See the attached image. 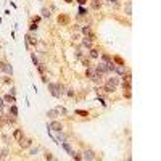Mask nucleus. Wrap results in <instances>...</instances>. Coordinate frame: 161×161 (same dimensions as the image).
Returning a JSON list of instances; mask_svg holds the SVG:
<instances>
[{"label": "nucleus", "instance_id": "c9c22d12", "mask_svg": "<svg viewBox=\"0 0 161 161\" xmlns=\"http://www.w3.org/2000/svg\"><path fill=\"white\" fill-rule=\"evenodd\" d=\"M77 2H79V3H80V5H84V3H86V2H87V0H77Z\"/></svg>", "mask_w": 161, "mask_h": 161}, {"label": "nucleus", "instance_id": "2f4dec72", "mask_svg": "<svg viewBox=\"0 0 161 161\" xmlns=\"http://www.w3.org/2000/svg\"><path fill=\"white\" fill-rule=\"evenodd\" d=\"M124 97H126V98H130V90H124Z\"/></svg>", "mask_w": 161, "mask_h": 161}, {"label": "nucleus", "instance_id": "f8f14e48", "mask_svg": "<svg viewBox=\"0 0 161 161\" xmlns=\"http://www.w3.org/2000/svg\"><path fill=\"white\" fill-rule=\"evenodd\" d=\"M90 6H92V8H93V10H98V8L102 6V2H100V0H93Z\"/></svg>", "mask_w": 161, "mask_h": 161}, {"label": "nucleus", "instance_id": "dca6fc26", "mask_svg": "<svg viewBox=\"0 0 161 161\" xmlns=\"http://www.w3.org/2000/svg\"><path fill=\"white\" fill-rule=\"evenodd\" d=\"M5 123L6 124H13V123H15V116H13V114H11V116H10V114L5 116Z\"/></svg>", "mask_w": 161, "mask_h": 161}, {"label": "nucleus", "instance_id": "5701e85b", "mask_svg": "<svg viewBox=\"0 0 161 161\" xmlns=\"http://www.w3.org/2000/svg\"><path fill=\"white\" fill-rule=\"evenodd\" d=\"M90 56H92V58H98V50L92 48V50H90Z\"/></svg>", "mask_w": 161, "mask_h": 161}, {"label": "nucleus", "instance_id": "1a4fd4ad", "mask_svg": "<svg viewBox=\"0 0 161 161\" xmlns=\"http://www.w3.org/2000/svg\"><path fill=\"white\" fill-rule=\"evenodd\" d=\"M58 23H60V24H68V23H69V18H68V16H61V15H60L58 16Z\"/></svg>", "mask_w": 161, "mask_h": 161}, {"label": "nucleus", "instance_id": "ea45409f", "mask_svg": "<svg viewBox=\"0 0 161 161\" xmlns=\"http://www.w3.org/2000/svg\"><path fill=\"white\" fill-rule=\"evenodd\" d=\"M0 160H2V155H0Z\"/></svg>", "mask_w": 161, "mask_h": 161}, {"label": "nucleus", "instance_id": "39448f33", "mask_svg": "<svg viewBox=\"0 0 161 161\" xmlns=\"http://www.w3.org/2000/svg\"><path fill=\"white\" fill-rule=\"evenodd\" d=\"M18 142H19V145H21L23 148H27V147H31V143H32L31 139H24V137H21Z\"/></svg>", "mask_w": 161, "mask_h": 161}, {"label": "nucleus", "instance_id": "4468645a", "mask_svg": "<svg viewBox=\"0 0 161 161\" xmlns=\"http://www.w3.org/2000/svg\"><path fill=\"white\" fill-rule=\"evenodd\" d=\"M37 69H39V73H40V74H45V71H47V68H45V64L39 63V64H37Z\"/></svg>", "mask_w": 161, "mask_h": 161}, {"label": "nucleus", "instance_id": "4c0bfd02", "mask_svg": "<svg viewBox=\"0 0 161 161\" xmlns=\"http://www.w3.org/2000/svg\"><path fill=\"white\" fill-rule=\"evenodd\" d=\"M64 2H68V3H71V2H73V0H64Z\"/></svg>", "mask_w": 161, "mask_h": 161}, {"label": "nucleus", "instance_id": "a211bd4d", "mask_svg": "<svg viewBox=\"0 0 161 161\" xmlns=\"http://www.w3.org/2000/svg\"><path fill=\"white\" fill-rule=\"evenodd\" d=\"M63 148L66 151H68V153H69V155H73V153H74V151L71 150V147H69V143H66V142H63Z\"/></svg>", "mask_w": 161, "mask_h": 161}, {"label": "nucleus", "instance_id": "cd10ccee", "mask_svg": "<svg viewBox=\"0 0 161 161\" xmlns=\"http://www.w3.org/2000/svg\"><path fill=\"white\" fill-rule=\"evenodd\" d=\"M113 61H116V63H118V64H124L123 58H119V56H114V58H113Z\"/></svg>", "mask_w": 161, "mask_h": 161}, {"label": "nucleus", "instance_id": "6ab92c4d", "mask_svg": "<svg viewBox=\"0 0 161 161\" xmlns=\"http://www.w3.org/2000/svg\"><path fill=\"white\" fill-rule=\"evenodd\" d=\"M3 100H5V102H8V103H15V97L8 93V95H5V98H3Z\"/></svg>", "mask_w": 161, "mask_h": 161}, {"label": "nucleus", "instance_id": "9b49d317", "mask_svg": "<svg viewBox=\"0 0 161 161\" xmlns=\"http://www.w3.org/2000/svg\"><path fill=\"white\" fill-rule=\"evenodd\" d=\"M102 60H103V63H105V64H110V63L113 61V58H111V56H110V55H105V53L102 55Z\"/></svg>", "mask_w": 161, "mask_h": 161}, {"label": "nucleus", "instance_id": "9d476101", "mask_svg": "<svg viewBox=\"0 0 161 161\" xmlns=\"http://www.w3.org/2000/svg\"><path fill=\"white\" fill-rule=\"evenodd\" d=\"M13 137H15L16 140H19L23 137V130L21 129H15V132H13Z\"/></svg>", "mask_w": 161, "mask_h": 161}, {"label": "nucleus", "instance_id": "b1692460", "mask_svg": "<svg viewBox=\"0 0 161 161\" xmlns=\"http://www.w3.org/2000/svg\"><path fill=\"white\" fill-rule=\"evenodd\" d=\"M80 60H82V64H84L86 68H87V66H90V60H89V58H82V56H80Z\"/></svg>", "mask_w": 161, "mask_h": 161}, {"label": "nucleus", "instance_id": "f03ea898", "mask_svg": "<svg viewBox=\"0 0 161 161\" xmlns=\"http://www.w3.org/2000/svg\"><path fill=\"white\" fill-rule=\"evenodd\" d=\"M95 71H97V73H100L102 76H105V74H108V73H110V71H108V66H106L105 63H100V64H97Z\"/></svg>", "mask_w": 161, "mask_h": 161}, {"label": "nucleus", "instance_id": "e433bc0d", "mask_svg": "<svg viewBox=\"0 0 161 161\" xmlns=\"http://www.w3.org/2000/svg\"><path fill=\"white\" fill-rule=\"evenodd\" d=\"M3 106V98H0V108Z\"/></svg>", "mask_w": 161, "mask_h": 161}, {"label": "nucleus", "instance_id": "7ed1b4c3", "mask_svg": "<svg viewBox=\"0 0 161 161\" xmlns=\"http://www.w3.org/2000/svg\"><path fill=\"white\" fill-rule=\"evenodd\" d=\"M48 129H50V130H55V132H61V130H63V126H61V123H58V121H53V123H50Z\"/></svg>", "mask_w": 161, "mask_h": 161}, {"label": "nucleus", "instance_id": "f704fd0d", "mask_svg": "<svg viewBox=\"0 0 161 161\" xmlns=\"http://www.w3.org/2000/svg\"><path fill=\"white\" fill-rule=\"evenodd\" d=\"M45 158H47V160H53V155H52V153H47Z\"/></svg>", "mask_w": 161, "mask_h": 161}, {"label": "nucleus", "instance_id": "4be33fe9", "mask_svg": "<svg viewBox=\"0 0 161 161\" xmlns=\"http://www.w3.org/2000/svg\"><path fill=\"white\" fill-rule=\"evenodd\" d=\"M10 113L13 114V116H18V108H16L15 105H11L10 106Z\"/></svg>", "mask_w": 161, "mask_h": 161}, {"label": "nucleus", "instance_id": "0eeeda50", "mask_svg": "<svg viewBox=\"0 0 161 161\" xmlns=\"http://www.w3.org/2000/svg\"><path fill=\"white\" fill-rule=\"evenodd\" d=\"M86 74H87V77H90V79H93V77H95V69H93L92 66H87V71H86Z\"/></svg>", "mask_w": 161, "mask_h": 161}, {"label": "nucleus", "instance_id": "a878e982", "mask_svg": "<svg viewBox=\"0 0 161 161\" xmlns=\"http://www.w3.org/2000/svg\"><path fill=\"white\" fill-rule=\"evenodd\" d=\"M76 113H77V114H80V116H89V113L84 111V110H76Z\"/></svg>", "mask_w": 161, "mask_h": 161}, {"label": "nucleus", "instance_id": "6e6552de", "mask_svg": "<svg viewBox=\"0 0 161 161\" xmlns=\"http://www.w3.org/2000/svg\"><path fill=\"white\" fill-rule=\"evenodd\" d=\"M106 84H110V86H113V87H116L119 84V79H118V77H110V79L106 80Z\"/></svg>", "mask_w": 161, "mask_h": 161}, {"label": "nucleus", "instance_id": "423d86ee", "mask_svg": "<svg viewBox=\"0 0 161 161\" xmlns=\"http://www.w3.org/2000/svg\"><path fill=\"white\" fill-rule=\"evenodd\" d=\"M82 160H95V153H93L92 150H86V151H84Z\"/></svg>", "mask_w": 161, "mask_h": 161}, {"label": "nucleus", "instance_id": "393cba45", "mask_svg": "<svg viewBox=\"0 0 161 161\" xmlns=\"http://www.w3.org/2000/svg\"><path fill=\"white\" fill-rule=\"evenodd\" d=\"M42 15H43V18H50V10L43 8V10H42Z\"/></svg>", "mask_w": 161, "mask_h": 161}, {"label": "nucleus", "instance_id": "58836bf2", "mask_svg": "<svg viewBox=\"0 0 161 161\" xmlns=\"http://www.w3.org/2000/svg\"><path fill=\"white\" fill-rule=\"evenodd\" d=\"M110 2H116V0H110Z\"/></svg>", "mask_w": 161, "mask_h": 161}, {"label": "nucleus", "instance_id": "c756f323", "mask_svg": "<svg viewBox=\"0 0 161 161\" xmlns=\"http://www.w3.org/2000/svg\"><path fill=\"white\" fill-rule=\"evenodd\" d=\"M71 156H73L74 160H77V161H79V160H82V155H79V153H73Z\"/></svg>", "mask_w": 161, "mask_h": 161}, {"label": "nucleus", "instance_id": "412c9836", "mask_svg": "<svg viewBox=\"0 0 161 161\" xmlns=\"http://www.w3.org/2000/svg\"><path fill=\"white\" fill-rule=\"evenodd\" d=\"M82 32H84V34H86V36H89V37H90V36H92V31H90V27H89V26L82 27Z\"/></svg>", "mask_w": 161, "mask_h": 161}, {"label": "nucleus", "instance_id": "7c9ffc66", "mask_svg": "<svg viewBox=\"0 0 161 161\" xmlns=\"http://www.w3.org/2000/svg\"><path fill=\"white\" fill-rule=\"evenodd\" d=\"M29 27H31V31H34V29H37V23H36V21H32L31 24H29Z\"/></svg>", "mask_w": 161, "mask_h": 161}, {"label": "nucleus", "instance_id": "72a5a7b5", "mask_svg": "<svg viewBox=\"0 0 161 161\" xmlns=\"http://www.w3.org/2000/svg\"><path fill=\"white\" fill-rule=\"evenodd\" d=\"M5 124V116H0V126H3Z\"/></svg>", "mask_w": 161, "mask_h": 161}, {"label": "nucleus", "instance_id": "ddd939ff", "mask_svg": "<svg viewBox=\"0 0 161 161\" xmlns=\"http://www.w3.org/2000/svg\"><path fill=\"white\" fill-rule=\"evenodd\" d=\"M82 47L90 48L92 47V40H90V39H84V40H82Z\"/></svg>", "mask_w": 161, "mask_h": 161}, {"label": "nucleus", "instance_id": "f257e3e1", "mask_svg": "<svg viewBox=\"0 0 161 161\" xmlns=\"http://www.w3.org/2000/svg\"><path fill=\"white\" fill-rule=\"evenodd\" d=\"M48 90H50V93H52L53 97L58 98V97H61L64 93V87L61 86V84H53V82H50V84H48Z\"/></svg>", "mask_w": 161, "mask_h": 161}, {"label": "nucleus", "instance_id": "bb28decb", "mask_svg": "<svg viewBox=\"0 0 161 161\" xmlns=\"http://www.w3.org/2000/svg\"><path fill=\"white\" fill-rule=\"evenodd\" d=\"M56 111H58V114H66V110L64 108H61V106H58V108H55Z\"/></svg>", "mask_w": 161, "mask_h": 161}, {"label": "nucleus", "instance_id": "2eb2a0df", "mask_svg": "<svg viewBox=\"0 0 161 161\" xmlns=\"http://www.w3.org/2000/svg\"><path fill=\"white\" fill-rule=\"evenodd\" d=\"M123 89L124 90H130V80H123Z\"/></svg>", "mask_w": 161, "mask_h": 161}, {"label": "nucleus", "instance_id": "c85d7f7f", "mask_svg": "<svg viewBox=\"0 0 161 161\" xmlns=\"http://www.w3.org/2000/svg\"><path fill=\"white\" fill-rule=\"evenodd\" d=\"M31 58H32V63H34L36 66H37V64H39V60H37V56H36V55L32 53V55H31Z\"/></svg>", "mask_w": 161, "mask_h": 161}, {"label": "nucleus", "instance_id": "aec40b11", "mask_svg": "<svg viewBox=\"0 0 161 161\" xmlns=\"http://www.w3.org/2000/svg\"><path fill=\"white\" fill-rule=\"evenodd\" d=\"M47 116H50V118H56V116H58V111H56V110H50V111L47 113Z\"/></svg>", "mask_w": 161, "mask_h": 161}, {"label": "nucleus", "instance_id": "20e7f679", "mask_svg": "<svg viewBox=\"0 0 161 161\" xmlns=\"http://www.w3.org/2000/svg\"><path fill=\"white\" fill-rule=\"evenodd\" d=\"M26 45H27V47H31V45H37V39L34 37L32 34H27V36H26Z\"/></svg>", "mask_w": 161, "mask_h": 161}, {"label": "nucleus", "instance_id": "f3484780", "mask_svg": "<svg viewBox=\"0 0 161 161\" xmlns=\"http://www.w3.org/2000/svg\"><path fill=\"white\" fill-rule=\"evenodd\" d=\"M126 15H132V3L127 2V5H126Z\"/></svg>", "mask_w": 161, "mask_h": 161}, {"label": "nucleus", "instance_id": "473e14b6", "mask_svg": "<svg viewBox=\"0 0 161 161\" xmlns=\"http://www.w3.org/2000/svg\"><path fill=\"white\" fill-rule=\"evenodd\" d=\"M87 11H86V8H82V6H80L79 8V15H86Z\"/></svg>", "mask_w": 161, "mask_h": 161}]
</instances>
